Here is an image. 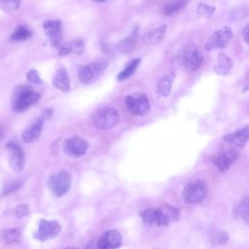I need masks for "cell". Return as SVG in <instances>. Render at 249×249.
<instances>
[{"label":"cell","instance_id":"6da1fadb","mask_svg":"<svg viewBox=\"0 0 249 249\" xmlns=\"http://www.w3.org/2000/svg\"><path fill=\"white\" fill-rule=\"evenodd\" d=\"M40 98V93L28 85L18 86L12 95V109L14 112H23L35 104Z\"/></svg>","mask_w":249,"mask_h":249},{"label":"cell","instance_id":"7a4b0ae2","mask_svg":"<svg viewBox=\"0 0 249 249\" xmlns=\"http://www.w3.org/2000/svg\"><path fill=\"white\" fill-rule=\"evenodd\" d=\"M109 61L106 58H97L79 69V79L83 84H90L97 80L106 70Z\"/></svg>","mask_w":249,"mask_h":249},{"label":"cell","instance_id":"3957f363","mask_svg":"<svg viewBox=\"0 0 249 249\" xmlns=\"http://www.w3.org/2000/svg\"><path fill=\"white\" fill-rule=\"evenodd\" d=\"M92 124L99 129H111L120 121L119 112L109 106H105L96 110L91 116Z\"/></svg>","mask_w":249,"mask_h":249},{"label":"cell","instance_id":"277c9868","mask_svg":"<svg viewBox=\"0 0 249 249\" xmlns=\"http://www.w3.org/2000/svg\"><path fill=\"white\" fill-rule=\"evenodd\" d=\"M180 61L185 69L189 71H196L203 61V55L200 50L194 44L186 45L180 52Z\"/></svg>","mask_w":249,"mask_h":249},{"label":"cell","instance_id":"5b68a950","mask_svg":"<svg viewBox=\"0 0 249 249\" xmlns=\"http://www.w3.org/2000/svg\"><path fill=\"white\" fill-rule=\"evenodd\" d=\"M207 195V186L203 181L197 180L189 183L183 190V199L186 203L195 204L204 200Z\"/></svg>","mask_w":249,"mask_h":249},{"label":"cell","instance_id":"8992f818","mask_svg":"<svg viewBox=\"0 0 249 249\" xmlns=\"http://www.w3.org/2000/svg\"><path fill=\"white\" fill-rule=\"evenodd\" d=\"M127 110L135 116H145L150 111V102L148 97L142 92L129 94L124 99Z\"/></svg>","mask_w":249,"mask_h":249},{"label":"cell","instance_id":"52a82bcc","mask_svg":"<svg viewBox=\"0 0 249 249\" xmlns=\"http://www.w3.org/2000/svg\"><path fill=\"white\" fill-rule=\"evenodd\" d=\"M232 31L230 27L224 26L223 28L216 30L207 40L205 43V50L206 51H213V50H222L226 49L231 39H232Z\"/></svg>","mask_w":249,"mask_h":249},{"label":"cell","instance_id":"ba28073f","mask_svg":"<svg viewBox=\"0 0 249 249\" xmlns=\"http://www.w3.org/2000/svg\"><path fill=\"white\" fill-rule=\"evenodd\" d=\"M48 186L53 196H62L71 187V176L67 171H59L51 176Z\"/></svg>","mask_w":249,"mask_h":249},{"label":"cell","instance_id":"9c48e42d","mask_svg":"<svg viewBox=\"0 0 249 249\" xmlns=\"http://www.w3.org/2000/svg\"><path fill=\"white\" fill-rule=\"evenodd\" d=\"M60 231L61 226L57 221L41 219L38 224V229L34 233V237L39 241H46L57 236Z\"/></svg>","mask_w":249,"mask_h":249},{"label":"cell","instance_id":"30bf717a","mask_svg":"<svg viewBox=\"0 0 249 249\" xmlns=\"http://www.w3.org/2000/svg\"><path fill=\"white\" fill-rule=\"evenodd\" d=\"M89 149V143L79 136H71L63 143V152L71 158H80L86 155Z\"/></svg>","mask_w":249,"mask_h":249},{"label":"cell","instance_id":"8fae6325","mask_svg":"<svg viewBox=\"0 0 249 249\" xmlns=\"http://www.w3.org/2000/svg\"><path fill=\"white\" fill-rule=\"evenodd\" d=\"M6 149L8 152V161L11 168L16 172L21 171L25 163L24 153L21 147L18 143L10 141L6 144Z\"/></svg>","mask_w":249,"mask_h":249},{"label":"cell","instance_id":"7c38bea8","mask_svg":"<svg viewBox=\"0 0 249 249\" xmlns=\"http://www.w3.org/2000/svg\"><path fill=\"white\" fill-rule=\"evenodd\" d=\"M43 28L51 45L53 47H59L62 41L61 21L59 19H48L44 21Z\"/></svg>","mask_w":249,"mask_h":249},{"label":"cell","instance_id":"4fadbf2b","mask_svg":"<svg viewBox=\"0 0 249 249\" xmlns=\"http://www.w3.org/2000/svg\"><path fill=\"white\" fill-rule=\"evenodd\" d=\"M180 218V210L169 205L156 208L155 224L158 226H167L170 223L178 221Z\"/></svg>","mask_w":249,"mask_h":249},{"label":"cell","instance_id":"5bb4252c","mask_svg":"<svg viewBox=\"0 0 249 249\" xmlns=\"http://www.w3.org/2000/svg\"><path fill=\"white\" fill-rule=\"evenodd\" d=\"M122 245V235L117 230L105 231L97 241L98 249H118Z\"/></svg>","mask_w":249,"mask_h":249},{"label":"cell","instance_id":"9a60e30c","mask_svg":"<svg viewBox=\"0 0 249 249\" xmlns=\"http://www.w3.org/2000/svg\"><path fill=\"white\" fill-rule=\"evenodd\" d=\"M237 158V154L235 151L229 150L221 152L213 157V163L220 171H226L230 168V166L234 162Z\"/></svg>","mask_w":249,"mask_h":249},{"label":"cell","instance_id":"2e32d148","mask_svg":"<svg viewBox=\"0 0 249 249\" xmlns=\"http://www.w3.org/2000/svg\"><path fill=\"white\" fill-rule=\"evenodd\" d=\"M44 117H40L38 120H36V122H34L33 124H31L30 125H28L27 127H25V129L22 131V140L25 143H32L35 142L39 139L41 133H42V129H43V125H44Z\"/></svg>","mask_w":249,"mask_h":249},{"label":"cell","instance_id":"e0dca14e","mask_svg":"<svg viewBox=\"0 0 249 249\" xmlns=\"http://www.w3.org/2000/svg\"><path fill=\"white\" fill-rule=\"evenodd\" d=\"M249 137V126L246 124L245 126L236 129L233 132L228 133L224 136V140L230 144L237 146L239 148H243Z\"/></svg>","mask_w":249,"mask_h":249},{"label":"cell","instance_id":"ac0fdd59","mask_svg":"<svg viewBox=\"0 0 249 249\" xmlns=\"http://www.w3.org/2000/svg\"><path fill=\"white\" fill-rule=\"evenodd\" d=\"M139 39V30L138 27H135L133 32L127 37L119 41L116 45V49L121 53H129L134 50Z\"/></svg>","mask_w":249,"mask_h":249},{"label":"cell","instance_id":"d6986e66","mask_svg":"<svg viewBox=\"0 0 249 249\" xmlns=\"http://www.w3.org/2000/svg\"><path fill=\"white\" fill-rule=\"evenodd\" d=\"M85 50V43L81 39L72 40L69 42H66L64 44H61L58 49V54L60 56H64L70 53H76V54H82Z\"/></svg>","mask_w":249,"mask_h":249},{"label":"cell","instance_id":"ffe728a7","mask_svg":"<svg viewBox=\"0 0 249 249\" xmlns=\"http://www.w3.org/2000/svg\"><path fill=\"white\" fill-rule=\"evenodd\" d=\"M53 85L61 91L67 92L70 90V80L67 70L64 66H60L54 73Z\"/></svg>","mask_w":249,"mask_h":249},{"label":"cell","instance_id":"44dd1931","mask_svg":"<svg viewBox=\"0 0 249 249\" xmlns=\"http://www.w3.org/2000/svg\"><path fill=\"white\" fill-rule=\"evenodd\" d=\"M231 67H232V61L231 57L226 53H221L218 54L215 60V63L213 65V70L217 75L224 76L231 71Z\"/></svg>","mask_w":249,"mask_h":249},{"label":"cell","instance_id":"7402d4cb","mask_svg":"<svg viewBox=\"0 0 249 249\" xmlns=\"http://www.w3.org/2000/svg\"><path fill=\"white\" fill-rule=\"evenodd\" d=\"M166 28H167V25L162 24V25L159 26L158 28H155V29L147 32L143 36V42L149 46L159 44L164 38V35L166 33Z\"/></svg>","mask_w":249,"mask_h":249},{"label":"cell","instance_id":"603a6c76","mask_svg":"<svg viewBox=\"0 0 249 249\" xmlns=\"http://www.w3.org/2000/svg\"><path fill=\"white\" fill-rule=\"evenodd\" d=\"M174 78H175V72H171L160 79L157 86V91L160 96L166 97L169 95L172 89Z\"/></svg>","mask_w":249,"mask_h":249},{"label":"cell","instance_id":"cb8c5ba5","mask_svg":"<svg viewBox=\"0 0 249 249\" xmlns=\"http://www.w3.org/2000/svg\"><path fill=\"white\" fill-rule=\"evenodd\" d=\"M21 232L18 229H8L0 231V243L9 245L17 243L20 240Z\"/></svg>","mask_w":249,"mask_h":249},{"label":"cell","instance_id":"d4e9b609","mask_svg":"<svg viewBox=\"0 0 249 249\" xmlns=\"http://www.w3.org/2000/svg\"><path fill=\"white\" fill-rule=\"evenodd\" d=\"M187 2V0H167L161 6V13L165 16L173 15L183 9Z\"/></svg>","mask_w":249,"mask_h":249},{"label":"cell","instance_id":"484cf974","mask_svg":"<svg viewBox=\"0 0 249 249\" xmlns=\"http://www.w3.org/2000/svg\"><path fill=\"white\" fill-rule=\"evenodd\" d=\"M140 63H141V58H134V59L128 61L125 64L124 68L118 74V76H117L118 81L121 82V81L128 79L130 76H132Z\"/></svg>","mask_w":249,"mask_h":249},{"label":"cell","instance_id":"4316f807","mask_svg":"<svg viewBox=\"0 0 249 249\" xmlns=\"http://www.w3.org/2000/svg\"><path fill=\"white\" fill-rule=\"evenodd\" d=\"M32 36V31L26 25H18L16 30L12 33L10 41L21 42L29 39Z\"/></svg>","mask_w":249,"mask_h":249},{"label":"cell","instance_id":"83f0119b","mask_svg":"<svg viewBox=\"0 0 249 249\" xmlns=\"http://www.w3.org/2000/svg\"><path fill=\"white\" fill-rule=\"evenodd\" d=\"M229 237H228V233L224 231H214L212 233H211V238H210V241L211 243L213 244H224L228 241Z\"/></svg>","mask_w":249,"mask_h":249},{"label":"cell","instance_id":"f1b7e54d","mask_svg":"<svg viewBox=\"0 0 249 249\" xmlns=\"http://www.w3.org/2000/svg\"><path fill=\"white\" fill-rule=\"evenodd\" d=\"M215 10L216 8L214 6L207 5L205 3H199L196 8L197 14L203 18H210L214 14Z\"/></svg>","mask_w":249,"mask_h":249},{"label":"cell","instance_id":"f546056e","mask_svg":"<svg viewBox=\"0 0 249 249\" xmlns=\"http://www.w3.org/2000/svg\"><path fill=\"white\" fill-rule=\"evenodd\" d=\"M141 219L144 224L146 225H153L155 224L156 218V208H149L140 213Z\"/></svg>","mask_w":249,"mask_h":249},{"label":"cell","instance_id":"4dcf8cb0","mask_svg":"<svg viewBox=\"0 0 249 249\" xmlns=\"http://www.w3.org/2000/svg\"><path fill=\"white\" fill-rule=\"evenodd\" d=\"M236 215L243 218L246 222L248 221V213H249V205H248V198H244L236 207L235 209Z\"/></svg>","mask_w":249,"mask_h":249},{"label":"cell","instance_id":"1f68e13d","mask_svg":"<svg viewBox=\"0 0 249 249\" xmlns=\"http://www.w3.org/2000/svg\"><path fill=\"white\" fill-rule=\"evenodd\" d=\"M21 186H22V182L19 181V180L11 181V182L7 183L6 185H4L3 191H2V195L6 196L8 194H11V193L18 190L19 188H21Z\"/></svg>","mask_w":249,"mask_h":249},{"label":"cell","instance_id":"d6a6232c","mask_svg":"<svg viewBox=\"0 0 249 249\" xmlns=\"http://www.w3.org/2000/svg\"><path fill=\"white\" fill-rule=\"evenodd\" d=\"M20 6V0H3L1 8L5 12H12L18 9Z\"/></svg>","mask_w":249,"mask_h":249},{"label":"cell","instance_id":"836d02e7","mask_svg":"<svg viewBox=\"0 0 249 249\" xmlns=\"http://www.w3.org/2000/svg\"><path fill=\"white\" fill-rule=\"evenodd\" d=\"M247 16V11L245 8H233L230 13V19L236 20L242 19Z\"/></svg>","mask_w":249,"mask_h":249},{"label":"cell","instance_id":"e575fe53","mask_svg":"<svg viewBox=\"0 0 249 249\" xmlns=\"http://www.w3.org/2000/svg\"><path fill=\"white\" fill-rule=\"evenodd\" d=\"M26 79L28 82L30 83H33V84H36V85H42L43 84V81L42 79L40 78L39 76V73L37 70L35 69H31L27 72L26 74Z\"/></svg>","mask_w":249,"mask_h":249},{"label":"cell","instance_id":"d590c367","mask_svg":"<svg viewBox=\"0 0 249 249\" xmlns=\"http://www.w3.org/2000/svg\"><path fill=\"white\" fill-rule=\"evenodd\" d=\"M15 214L18 218H22L28 214V205L27 204H19L15 209Z\"/></svg>","mask_w":249,"mask_h":249},{"label":"cell","instance_id":"8d00e7d4","mask_svg":"<svg viewBox=\"0 0 249 249\" xmlns=\"http://www.w3.org/2000/svg\"><path fill=\"white\" fill-rule=\"evenodd\" d=\"M248 37H249V23H246L242 30V38L246 44L248 43Z\"/></svg>","mask_w":249,"mask_h":249},{"label":"cell","instance_id":"74e56055","mask_svg":"<svg viewBox=\"0 0 249 249\" xmlns=\"http://www.w3.org/2000/svg\"><path fill=\"white\" fill-rule=\"evenodd\" d=\"M85 249H98V247H97V242H95L94 240H93V241H90V242L87 245V247H86Z\"/></svg>","mask_w":249,"mask_h":249},{"label":"cell","instance_id":"f35d334b","mask_svg":"<svg viewBox=\"0 0 249 249\" xmlns=\"http://www.w3.org/2000/svg\"><path fill=\"white\" fill-rule=\"evenodd\" d=\"M93 2H96V3H103V2H106L107 0H91Z\"/></svg>","mask_w":249,"mask_h":249},{"label":"cell","instance_id":"ab89813d","mask_svg":"<svg viewBox=\"0 0 249 249\" xmlns=\"http://www.w3.org/2000/svg\"><path fill=\"white\" fill-rule=\"evenodd\" d=\"M2 135H3V127L0 125V139H1Z\"/></svg>","mask_w":249,"mask_h":249},{"label":"cell","instance_id":"60d3db41","mask_svg":"<svg viewBox=\"0 0 249 249\" xmlns=\"http://www.w3.org/2000/svg\"><path fill=\"white\" fill-rule=\"evenodd\" d=\"M65 249H76V248H74V247H67V248H65Z\"/></svg>","mask_w":249,"mask_h":249},{"label":"cell","instance_id":"b9f144b4","mask_svg":"<svg viewBox=\"0 0 249 249\" xmlns=\"http://www.w3.org/2000/svg\"><path fill=\"white\" fill-rule=\"evenodd\" d=\"M2 1H3V0H0V4H1V3H2Z\"/></svg>","mask_w":249,"mask_h":249}]
</instances>
